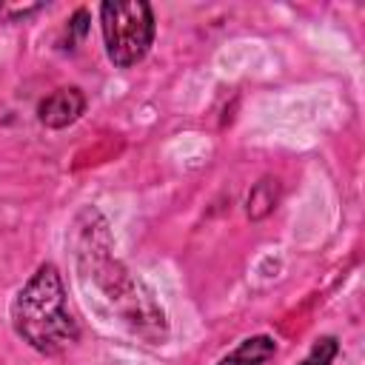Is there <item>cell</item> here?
Instances as JSON below:
<instances>
[{"label": "cell", "instance_id": "277c9868", "mask_svg": "<svg viewBox=\"0 0 365 365\" xmlns=\"http://www.w3.org/2000/svg\"><path fill=\"white\" fill-rule=\"evenodd\" d=\"M274 351H277V342L268 334H257V336L242 339L217 365H262V362H268L274 356Z\"/></svg>", "mask_w": 365, "mask_h": 365}, {"label": "cell", "instance_id": "5b68a950", "mask_svg": "<svg viewBox=\"0 0 365 365\" xmlns=\"http://www.w3.org/2000/svg\"><path fill=\"white\" fill-rule=\"evenodd\" d=\"M277 197H279L277 180H271V177L259 180V182L248 191V205H245L248 217H251V220H262L265 214H271L274 205H277Z\"/></svg>", "mask_w": 365, "mask_h": 365}, {"label": "cell", "instance_id": "8992f818", "mask_svg": "<svg viewBox=\"0 0 365 365\" xmlns=\"http://www.w3.org/2000/svg\"><path fill=\"white\" fill-rule=\"evenodd\" d=\"M336 354H339L336 339H334V336H319V339L311 345V351L299 359V365H331V362L336 359Z\"/></svg>", "mask_w": 365, "mask_h": 365}, {"label": "cell", "instance_id": "6da1fadb", "mask_svg": "<svg viewBox=\"0 0 365 365\" xmlns=\"http://www.w3.org/2000/svg\"><path fill=\"white\" fill-rule=\"evenodd\" d=\"M11 322L17 336L34 351L54 356L71 348L80 336V328L66 305V288L57 265L43 262L11 302Z\"/></svg>", "mask_w": 365, "mask_h": 365}, {"label": "cell", "instance_id": "3957f363", "mask_svg": "<svg viewBox=\"0 0 365 365\" xmlns=\"http://www.w3.org/2000/svg\"><path fill=\"white\" fill-rule=\"evenodd\" d=\"M86 111V97L80 88L74 86H66V88H57L51 91L46 100H40L37 106V117L43 125L48 128H66L71 125L74 120H80V114Z\"/></svg>", "mask_w": 365, "mask_h": 365}, {"label": "cell", "instance_id": "52a82bcc", "mask_svg": "<svg viewBox=\"0 0 365 365\" xmlns=\"http://www.w3.org/2000/svg\"><path fill=\"white\" fill-rule=\"evenodd\" d=\"M86 20H88V11H86V9H77L74 17L68 20V46H71V48H74L77 40L86 37V31H88V23H86Z\"/></svg>", "mask_w": 365, "mask_h": 365}, {"label": "cell", "instance_id": "7a4b0ae2", "mask_svg": "<svg viewBox=\"0 0 365 365\" xmlns=\"http://www.w3.org/2000/svg\"><path fill=\"white\" fill-rule=\"evenodd\" d=\"M106 54L117 68L137 66L154 43V11L143 0H106L100 6Z\"/></svg>", "mask_w": 365, "mask_h": 365}]
</instances>
